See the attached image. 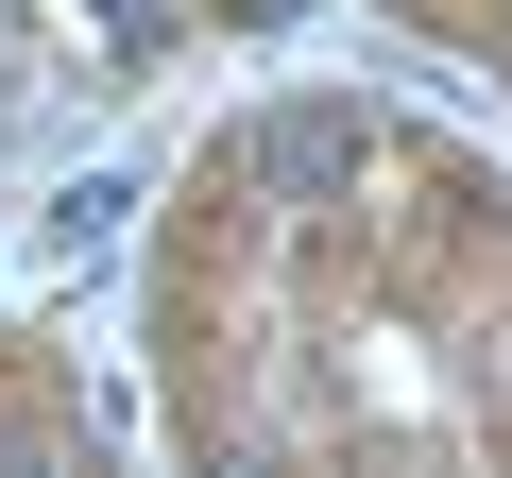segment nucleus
Segmentation results:
<instances>
[{
	"mask_svg": "<svg viewBox=\"0 0 512 478\" xmlns=\"http://www.w3.org/2000/svg\"><path fill=\"white\" fill-rule=\"evenodd\" d=\"M359 154H376V137H359L342 103H274V120L239 137V171H256V188H291V205H342V188H359Z\"/></svg>",
	"mask_w": 512,
	"mask_h": 478,
	"instance_id": "nucleus-1",
	"label": "nucleus"
},
{
	"mask_svg": "<svg viewBox=\"0 0 512 478\" xmlns=\"http://www.w3.org/2000/svg\"><path fill=\"white\" fill-rule=\"evenodd\" d=\"M86 18H103V52H120V69H137V52H154V35H171V0H86Z\"/></svg>",
	"mask_w": 512,
	"mask_h": 478,
	"instance_id": "nucleus-3",
	"label": "nucleus"
},
{
	"mask_svg": "<svg viewBox=\"0 0 512 478\" xmlns=\"http://www.w3.org/2000/svg\"><path fill=\"white\" fill-rule=\"evenodd\" d=\"M120 222H137V171H86V188L52 205V239H69V257H103V239H120Z\"/></svg>",
	"mask_w": 512,
	"mask_h": 478,
	"instance_id": "nucleus-2",
	"label": "nucleus"
}]
</instances>
